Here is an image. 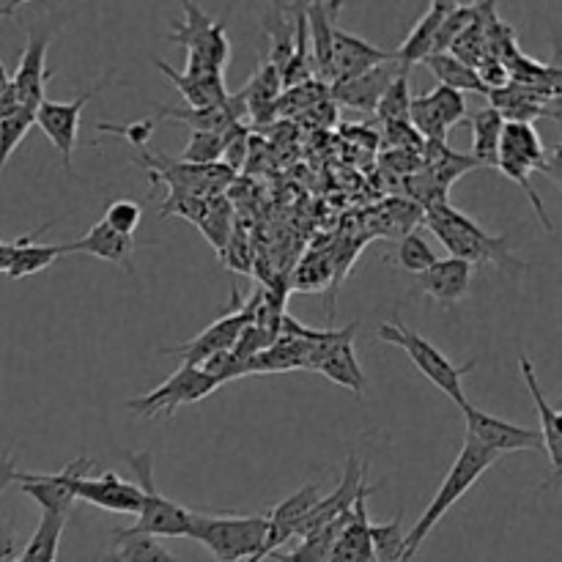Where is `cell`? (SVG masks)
<instances>
[{
	"instance_id": "4dcf8cb0",
	"label": "cell",
	"mask_w": 562,
	"mask_h": 562,
	"mask_svg": "<svg viewBox=\"0 0 562 562\" xmlns=\"http://www.w3.org/2000/svg\"><path fill=\"white\" fill-rule=\"evenodd\" d=\"M104 562H179L157 538L146 536H121L115 530L113 549L108 552Z\"/></svg>"
},
{
	"instance_id": "6da1fadb",
	"label": "cell",
	"mask_w": 562,
	"mask_h": 562,
	"mask_svg": "<svg viewBox=\"0 0 562 562\" xmlns=\"http://www.w3.org/2000/svg\"><path fill=\"white\" fill-rule=\"evenodd\" d=\"M423 220L431 228V234L448 247L450 258H459V261L470 263L472 269L481 267V263H494L499 269L519 272V269L527 267L525 261L514 256L505 236L486 234L475 220L467 217L464 212L453 209L450 203H437V206L426 209Z\"/></svg>"
},
{
	"instance_id": "484cf974",
	"label": "cell",
	"mask_w": 562,
	"mask_h": 562,
	"mask_svg": "<svg viewBox=\"0 0 562 562\" xmlns=\"http://www.w3.org/2000/svg\"><path fill=\"white\" fill-rule=\"evenodd\" d=\"M159 119L176 121V124L190 126L192 132H225L234 124H245V115H241L239 104L234 102V97H228V102L217 104V108L206 110H192V108H173V104H159L157 108Z\"/></svg>"
},
{
	"instance_id": "ee69618b",
	"label": "cell",
	"mask_w": 562,
	"mask_h": 562,
	"mask_svg": "<svg viewBox=\"0 0 562 562\" xmlns=\"http://www.w3.org/2000/svg\"><path fill=\"white\" fill-rule=\"evenodd\" d=\"M16 5H22V3H0V20H3V16L14 14Z\"/></svg>"
},
{
	"instance_id": "8d00e7d4",
	"label": "cell",
	"mask_w": 562,
	"mask_h": 562,
	"mask_svg": "<svg viewBox=\"0 0 562 562\" xmlns=\"http://www.w3.org/2000/svg\"><path fill=\"white\" fill-rule=\"evenodd\" d=\"M434 261H437V252L431 250V245H428L420 234L401 236L398 250H395V263H398L404 272L420 274L426 272Z\"/></svg>"
},
{
	"instance_id": "cb8c5ba5",
	"label": "cell",
	"mask_w": 562,
	"mask_h": 562,
	"mask_svg": "<svg viewBox=\"0 0 562 562\" xmlns=\"http://www.w3.org/2000/svg\"><path fill=\"white\" fill-rule=\"evenodd\" d=\"M16 488L33 499L47 514H66L69 516L75 497L69 488V475L66 467L60 472H20L14 477Z\"/></svg>"
},
{
	"instance_id": "e575fe53",
	"label": "cell",
	"mask_w": 562,
	"mask_h": 562,
	"mask_svg": "<svg viewBox=\"0 0 562 562\" xmlns=\"http://www.w3.org/2000/svg\"><path fill=\"white\" fill-rule=\"evenodd\" d=\"M409 102H412V93H409V71H398L393 77L387 88H384L382 99L376 104V119L382 124H393V121H406L409 115Z\"/></svg>"
},
{
	"instance_id": "e0dca14e",
	"label": "cell",
	"mask_w": 562,
	"mask_h": 562,
	"mask_svg": "<svg viewBox=\"0 0 562 562\" xmlns=\"http://www.w3.org/2000/svg\"><path fill=\"white\" fill-rule=\"evenodd\" d=\"M472 274L475 269L459 258H437L426 272L415 274V289H420L442 307H450L470 294Z\"/></svg>"
},
{
	"instance_id": "603a6c76",
	"label": "cell",
	"mask_w": 562,
	"mask_h": 562,
	"mask_svg": "<svg viewBox=\"0 0 562 562\" xmlns=\"http://www.w3.org/2000/svg\"><path fill=\"white\" fill-rule=\"evenodd\" d=\"M519 368H521V376H525L527 382V390H530L532 401H536V412L538 417H541V431L538 434H541L543 450H547L549 464H552V475L558 477L562 470V417L560 412L549 404L547 395H543L541 382H538L536 376V368H532L530 357H527L525 351H519Z\"/></svg>"
},
{
	"instance_id": "ab89813d",
	"label": "cell",
	"mask_w": 562,
	"mask_h": 562,
	"mask_svg": "<svg viewBox=\"0 0 562 562\" xmlns=\"http://www.w3.org/2000/svg\"><path fill=\"white\" fill-rule=\"evenodd\" d=\"M14 477H16L14 459H11V453H3L0 456V494H3L11 483H14Z\"/></svg>"
},
{
	"instance_id": "2e32d148",
	"label": "cell",
	"mask_w": 562,
	"mask_h": 562,
	"mask_svg": "<svg viewBox=\"0 0 562 562\" xmlns=\"http://www.w3.org/2000/svg\"><path fill=\"white\" fill-rule=\"evenodd\" d=\"M390 60H395L393 49H382L376 44L366 42V38L355 36V33L335 27L333 55H329V86L355 80V77L366 75L376 66L390 64Z\"/></svg>"
},
{
	"instance_id": "d6a6232c",
	"label": "cell",
	"mask_w": 562,
	"mask_h": 562,
	"mask_svg": "<svg viewBox=\"0 0 562 562\" xmlns=\"http://www.w3.org/2000/svg\"><path fill=\"white\" fill-rule=\"evenodd\" d=\"M239 126L241 124H234L225 132H192L190 143H187V148L181 151V157L176 159H181V162L187 165H217L220 159H223L228 143L234 140Z\"/></svg>"
},
{
	"instance_id": "8fae6325",
	"label": "cell",
	"mask_w": 562,
	"mask_h": 562,
	"mask_svg": "<svg viewBox=\"0 0 562 562\" xmlns=\"http://www.w3.org/2000/svg\"><path fill=\"white\" fill-rule=\"evenodd\" d=\"M355 333H357V324L351 322L349 327L344 329H324L318 340H307V344H311L307 371L322 373V376H327L329 382L351 390L355 398H362V390H366V373H362L360 362H357V355H355Z\"/></svg>"
},
{
	"instance_id": "836d02e7",
	"label": "cell",
	"mask_w": 562,
	"mask_h": 562,
	"mask_svg": "<svg viewBox=\"0 0 562 562\" xmlns=\"http://www.w3.org/2000/svg\"><path fill=\"white\" fill-rule=\"evenodd\" d=\"M404 514L395 516L390 525H371L368 527V536H371V549L376 562H401L404 558V541L406 532L401 527Z\"/></svg>"
},
{
	"instance_id": "60d3db41",
	"label": "cell",
	"mask_w": 562,
	"mask_h": 562,
	"mask_svg": "<svg viewBox=\"0 0 562 562\" xmlns=\"http://www.w3.org/2000/svg\"><path fill=\"white\" fill-rule=\"evenodd\" d=\"M16 552V538L11 532H0V560H11Z\"/></svg>"
},
{
	"instance_id": "8992f818",
	"label": "cell",
	"mask_w": 562,
	"mask_h": 562,
	"mask_svg": "<svg viewBox=\"0 0 562 562\" xmlns=\"http://www.w3.org/2000/svg\"><path fill=\"white\" fill-rule=\"evenodd\" d=\"M379 340L384 344H393L398 349H404L409 355V360L415 362L417 371L428 379L431 384H437L456 406H467L464 387H461V379L467 376L470 371H475V362H464V366H456L445 351H439L431 340H426L423 335H417L415 329L406 327L404 322L393 318V322H384L379 327Z\"/></svg>"
},
{
	"instance_id": "ffe728a7",
	"label": "cell",
	"mask_w": 562,
	"mask_h": 562,
	"mask_svg": "<svg viewBox=\"0 0 562 562\" xmlns=\"http://www.w3.org/2000/svg\"><path fill=\"white\" fill-rule=\"evenodd\" d=\"M322 497H324V494L318 492L316 483H307V486H302L300 492L291 494L289 499H283V503H280L278 508L272 510V514H267L269 516L267 558L272 552H278V549L283 547L285 541H289V538L296 536L300 525L307 519V514L316 508V503Z\"/></svg>"
},
{
	"instance_id": "4316f807",
	"label": "cell",
	"mask_w": 562,
	"mask_h": 562,
	"mask_svg": "<svg viewBox=\"0 0 562 562\" xmlns=\"http://www.w3.org/2000/svg\"><path fill=\"white\" fill-rule=\"evenodd\" d=\"M49 225L53 223H44L36 234H25V236H20L16 241H11V245H14V250H11L9 269H5V274H9L11 280H22V278H27V274L44 272V269L53 267L60 256H66L64 245H38L36 241V236L44 234Z\"/></svg>"
},
{
	"instance_id": "30bf717a",
	"label": "cell",
	"mask_w": 562,
	"mask_h": 562,
	"mask_svg": "<svg viewBox=\"0 0 562 562\" xmlns=\"http://www.w3.org/2000/svg\"><path fill=\"white\" fill-rule=\"evenodd\" d=\"M91 467L93 461L86 459V456L66 464V475H69V488L75 503L82 499V503L110 510V514L137 516V510H140V488L135 483L119 477L115 472L91 475Z\"/></svg>"
},
{
	"instance_id": "d6986e66",
	"label": "cell",
	"mask_w": 562,
	"mask_h": 562,
	"mask_svg": "<svg viewBox=\"0 0 562 562\" xmlns=\"http://www.w3.org/2000/svg\"><path fill=\"white\" fill-rule=\"evenodd\" d=\"M398 71L404 69H401L395 60H390V64L376 66V69L366 71V75L355 77V80L329 86L327 91L329 97H333L338 104H344V108L360 110V113H376V104L379 99H382L384 88L393 82V77L398 75Z\"/></svg>"
},
{
	"instance_id": "5bb4252c",
	"label": "cell",
	"mask_w": 562,
	"mask_h": 562,
	"mask_svg": "<svg viewBox=\"0 0 562 562\" xmlns=\"http://www.w3.org/2000/svg\"><path fill=\"white\" fill-rule=\"evenodd\" d=\"M461 415L467 423V437L475 439L481 448H486L497 459L503 453H516V450H536V453L543 450L541 434L532 431V428L516 426V423L488 415L472 404L461 406Z\"/></svg>"
},
{
	"instance_id": "44dd1931",
	"label": "cell",
	"mask_w": 562,
	"mask_h": 562,
	"mask_svg": "<svg viewBox=\"0 0 562 562\" xmlns=\"http://www.w3.org/2000/svg\"><path fill=\"white\" fill-rule=\"evenodd\" d=\"M135 247H137L135 236L115 234L113 228H108V225L99 220V223L91 225V231H88L82 239L64 245V252L66 256H69V252H88V256L102 258V261L108 263H115V267L132 274V267H135V263H132Z\"/></svg>"
},
{
	"instance_id": "7402d4cb",
	"label": "cell",
	"mask_w": 562,
	"mask_h": 562,
	"mask_svg": "<svg viewBox=\"0 0 562 562\" xmlns=\"http://www.w3.org/2000/svg\"><path fill=\"white\" fill-rule=\"evenodd\" d=\"M340 3H305V27L307 49H311L313 75L329 88V55H333L335 16Z\"/></svg>"
},
{
	"instance_id": "7a4b0ae2",
	"label": "cell",
	"mask_w": 562,
	"mask_h": 562,
	"mask_svg": "<svg viewBox=\"0 0 562 562\" xmlns=\"http://www.w3.org/2000/svg\"><path fill=\"white\" fill-rule=\"evenodd\" d=\"M494 461H497V456L488 453L486 448H481L475 439H470V437L464 439V448H461L459 459L453 461V467H450V472L445 475V481L439 483L434 499L428 503V508L423 510V516L417 519V525L406 532L404 558H401V562L415 560V554L420 552L423 541L431 536L434 527H437L439 521L448 516V510H453V505L459 503V499L464 497V494L470 492L477 481H481L483 472H486Z\"/></svg>"
},
{
	"instance_id": "d590c367",
	"label": "cell",
	"mask_w": 562,
	"mask_h": 562,
	"mask_svg": "<svg viewBox=\"0 0 562 562\" xmlns=\"http://www.w3.org/2000/svg\"><path fill=\"white\" fill-rule=\"evenodd\" d=\"M33 130V113L25 108L11 110L5 119H0V176H3L5 162L14 154V148L25 140L27 132Z\"/></svg>"
},
{
	"instance_id": "4fadbf2b",
	"label": "cell",
	"mask_w": 562,
	"mask_h": 562,
	"mask_svg": "<svg viewBox=\"0 0 562 562\" xmlns=\"http://www.w3.org/2000/svg\"><path fill=\"white\" fill-rule=\"evenodd\" d=\"M464 119H467L464 93L445 86H437L434 91L420 93V97H412L409 115H406L412 130H415L426 143H448L450 130L464 124Z\"/></svg>"
},
{
	"instance_id": "ac0fdd59",
	"label": "cell",
	"mask_w": 562,
	"mask_h": 562,
	"mask_svg": "<svg viewBox=\"0 0 562 562\" xmlns=\"http://www.w3.org/2000/svg\"><path fill=\"white\" fill-rule=\"evenodd\" d=\"M159 71L179 88L181 97L187 99V108L206 110L228 102V88H225L223 71H176L165 60H154Z\"/></svg>"
},
{
	"instance_id": "7c38bea8",
	"label": "cell",
	"mask_w": 562,
	"mask_h": 562,
	"mask_svg": "<svg viewBox=\"0 0 562 562\" xmlns=\"http://www.w3.org/2000/svg\"><path fill=\"white\" fill-rule=\"evenodd\" d=\"M104 88V82H97V86L80 91V97H75L71 102H53V99L44 97L42 104L33 113V126L47 135V140L53 143L55 151H58L60 165H64L66 173H75L71 168V154H75L77 146V132H80V119L86 104L91 102L93 93H99Z\"/></svg>"
},
{
	"instance_id": "d4e9b609",
	"label": "cell",
	"mask_w": 562,
	"mask_h": 562,
	"mask_svg": "<svg viewBox=\"0 0 562 562\" xmlns=\"http://www.w3.org/2000/svg\"><path fill=\"white\" fill-rule=\"evenodd\" d=\"M456 3H445V0H437L431 3V9L417 20V25L412 27V33L406 36V42L401 44L395 53V64L401 66L404 71H409L415 64H423V58L434 53L437 47V36H439V27H442V20L448 16V11L453 9Z\"/></svg>"
},
{
	"instance_id": "83f0119b",
	"label": "cell",
	"mask_w": 562,
	"mask_h": 562,
	"mask_svg": "<svg viewBox=\"0 0 562 562\" xmlns=\"http://www.w3.org/2000/svg\"><path fill=\"white\" fill-rule=\"evenodd\" d=\"M503 115L488 104L472 115V159L477 168H497L499 159V137H503Z\"/></svg>"
},
{
	"instance_id": "3957f363",
	"label": "cell",
	"mask_w": 562,
	"mask_h": 562,
	"mask_svg": "<svg viewBox=\"0 0 562 562\" xmlns=\"http://www.w3.org/2000/svg\"><path fill=\"white\" fill-rule=\"evenodd\" d=\"M269 516H209L192 510L190 536L206 547L217 562L267 560Z\"/></svg>"
},
{
	"instance_id": "f6af8a7d",
	"label": "cell",
	"mask_w": 562,
	"mask_h": 562,
	"mask_svg": "<svg viewBox=\"0 0 562 562\" xmlns=\"http://www.w3.org/2000/svg\"><path fill=\"white\" fill-rule=\"evenodd\" d=\"M0 562H11V560H0Z\"/></svg>"
},
{
	"instance_id": "f1b7e54d",
	"label": "cell",
	"mask_w": 562,
	"mask_h": 562,
	"mask_svg": "<svg viewBox=\"0 0 562 562\" xmlns=\"http://www.w3.org/2000/svg\"><path fill=\"white\" fill-rule=\"evenodd\" d=\"M423 66H428V69L434 71L439 86L453 88V91L459 93L475 91V93H483V97H488V88L483 86L481 75H477L470 64L456 58L453 53H431L428 58H423Z\"/></svg>"
},
{
	"instance_id": "7bdbcfd3",
	"label": "cell",
	"mask_w": 562,
	"mask_h": 562,
	"mask_svg": "<svg viewBox=\"0 0 562 562\" xmlns=\"http://www.w3.org/2000/svg\"><path fill=\"white\" fill-rule=\"evenodd\" d=\"M11 91V71L0 64V99Z\"/></svg>"
},
{
	"instance_id": "f546056e",
	"label": "cell",
	"mask_w": 562,
	"mask_h": 562,
	"mask_svg": "<svg viewBox=\"0 0 562 562\" xmlns=\"http://www.w3.org/2000/svg\"><path fill=\"white\" fill-rule=\"evenodd\" d=\"M66 519H69L66 514H47V510H42L36 532H33L31 541L25 543V549H22L20 560L16 562H58V547L60 536H64Z\"/></svg>"
},
{
	"instance_id": "9a60e30c",
	"label": "cell",
	"mask_w": 562,
	"mask_h": 562,
	"mask_svg": "<svg viewBox=\"0 0 562 562\" xmlns=\"http://www.w3.org/2000/svg\"><path fill=\"white\" fill-rule=\"evenodd\" d=\"M49 42H53V33L31 27L20 64H16L14 75H11V88H14L16 104L31 110V113H36V108L42 104L44 86L53 77V71L47 69Z\"/></svg>"
},
{
	"instance_id": "1f68e13d",
	"label": "cell",
	"mask_w": 562,
	"mask_h": 562,
	"mask_svg": "<svg viewBox=\"0 0 562 562\" xmlns=\"http://www.w3.org/2000/svg\"><path fill=\"white\" fill-rule=\"evenodd\" d=\"M198 228L212 241L217 256H223L231 236H234V209H231V203L223 195L206 198V209H203V217L198 223Z\"/></svg>"
},
{
	"instance_id": "b9f144b4",
	"label": "cell",
	"mask_w": 562,
	"mask_h": 562,
	"mask_svg": "<svg viewBox=\"0 0 562 562\" xmlns=\"http://www.w3.org/2000/svg\"><path fill=\"white\" fill-rule=\"evenodd\" d=\"M11 250H14V245H11V241H0V272H5V269H9Z\"/></svg>"
},
{
	"instance_id": "9c48e42d",
	"label": "cell",
	"mask_w": 562,
	"mask_h": 562,
	"mask_svg": "<svg viewBox=\"0 0 562 562\" xmlns=\"http://www.w3.org/2000/svg\"><path fill=\"white\" fill-rule=\"evenodd\" d=\"M217 387L220 384L212 382L198 366H181L173 376L157 384L151 393L130 398L124 406L137 420H157V417H173L181 406L209 398Z\"/></svg>"
},
{
	"instance_id": "74e56055",
	"label": "cell",
	"mask_w": 562,
	"mask_h": 562,
	"mask_svg": "<svg viewBox=\"0 0 562 562\" xmlns=\"http://www.w3.org/2000/svg\"><path fill=\"white\" fill-rule=\"evenodd\" d=\"M143 220V209L137 201H130V198H119V201H113L108 206V212H104L102 223L108 225V228H113L115 234H124V236H135L137 225H140Z\"/></svg>"
},
{
	"instance_id": "277c9868",
	"label": "cell",
	"mask_w": 562,
	"mask_h": 562,
	"mask_svg": "<svg viewBox=\"0 0 562 562\" xmlns=\"http://www.w3.org/2000/svg\"><path fill=\"white\" fill-rule=\"evenodd\" d=\"M558 162H560V148H554L552 154H547V146L538 137L536 126L532 124H505L503 126V137H499V159H497V170H503L510 181L525 190V195L530 198L532 209L541 217V225L547 231H552V217L547 214V206H543L541 195L532 187L530 173L541 170V173L552 176L554 181L560 179L558 173Z\"/></svg>"
},
{
	"instance_id": "f35d334b",
	"label": "cell",
	"mask_w": 562,
	"mask_h": 562,
	"mask_svg": "<svg viewBox=\"0 0 562 562\" xmlns=\"http://www.w3.org/2000/svg\"><path fill=\"white\" fill-rule=\"evenodd\" d=\"M154 121L151 119H143V121H132V124H124V126H119V124H102V121H99L97 124V132H108V135H119V137H124L126 143H132V146L135 148H140V151H146V143H148V137L154 135Z\"/></svg>"
},
{
	"instance_id": "ba28073f",
	"label": "cell",
	"mask_w": 562,
	"mask_h": 562,
	"mask_svg": "<svg viewBox=\"0 0 562 562\" xmlns=\"http://www.w3.org/2000/svg\"><path fill=\"white\" fill-rule=\"evenodd\" d=\"M261 300H263V291H258V294L250 296L247 305H241L239 294H234V302H236L234 311L223 313L217 322L209 324L206 329H201V333H198L192 340H187V344L162 349V355L179 357L181 366H201V362L209 360V357L231 351L236 346V340H239V335L256 322V311L258 305H261Z\"/></svg>"
},
{
	"instance_id": "5b68a950",
	"label": "cell",
	"mask_w": 562,
	"mask_h": 562,
	"mask_svg": "<svg viewBox=\"0 0 562 562\" xmlns=\"http://www.w3.org/2000/svg\"><path fill=\"white\" fill-rule=\"evenodd\" d=\"M124 461L135 472L140 488V510H137L135 525L119 530L121 536H146V538H187L192 525V510L184 505L173 503L165 497L154 483V453L151 450H140L132 453L126 450Z\"/></svg>"
},
{
	"instance_id": "52a82bcc",
	"label": "cell",
	"mask_w": 562,
	"mask_h": 562,
	"mask_svg": "<svg viewBox=\"0 0 562 562\" xmlns=\"http://www.w3.org/2000/svg\"><path fill=\"white\" fill-rule=\"evenodd\" d=\"M184 20L173 22L168 42L187 49V71H223L231 58V42L223 22H214L198 3H181Z\"/></svg>"
}]
</instances>
